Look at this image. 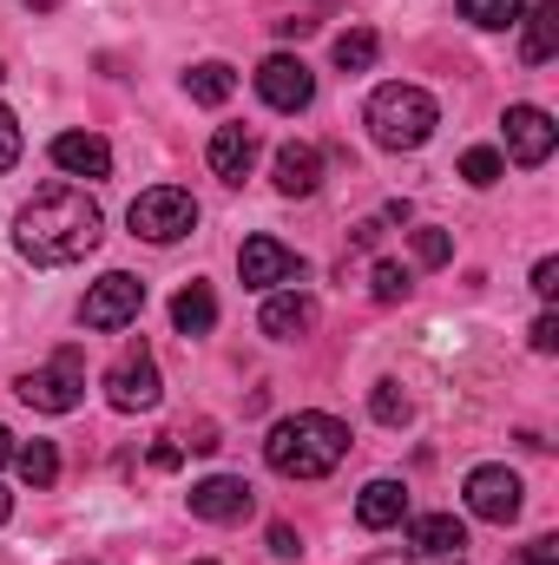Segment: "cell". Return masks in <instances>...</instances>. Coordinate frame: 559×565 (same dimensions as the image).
<instances>
[{"instance_id":"obj_1","label":"cell","mask_w":559,"mask_h":565,"mask_svg":"<svg viewBox=\"0 0 559 565\" xmlns=\"http://www.w3.org/2000/svg\"><path fill=\"white\" fill-rule=\"evenodd\" d=\"M106 237V217L99 204L80 191V184H46L33 204H20L13 217V250L40 270H60V264H80L93 244Z\"/></svg>"},{"instance_id":"obj_2","label":"cell","mask_w":559,"mask_h":565,"mask_svg":"<svg viewBox=\"0 0 559 565\" xmlns=\"http://www.w3.org/2000/svg\"><path fill=\"white\" fill-rule=\"evenodd\" d=\"M342 454H349V427L336 422V415H316V408L277 422L271 440H264V460L283 480H323V473L342 467Z\"/></svg>"},{"instance_id":"obj_3","label":"cell","mask_w":559,"mask_h":565,"mask_svg":"<svg viewBox=\"0 0 559 565\" xmlns=\"http://www.w3.org/2000/svg\"><path fill=\"white\" fill-rule=\"evenodd\" d=\"M369 139L382 145V151H421V145L434 139V126H441V106L421 93V86H376L369 93Z\"/></svg>"},{"instance_id":"obj_4","label":"cell","mask_w":559,"mask_h":565,"mask_svg":"<svg viewBox=\"0 0 559 565\" xmlns=\"http://www.w3.org/2000/svg\"><path fill=\"white\" fill-rule=\"evenodd\" d=\"M13 395L33 408V415H73L86 402V355L80 349H60L46 369H27L13 382Z\"/></svg>"},{"instance_id":"obj_5","label":"cell","mask_w":559,"mask_h":565,"mask_svg":"<svg viewBox=\"0 0 559 565\" xmlns=\"http://www.w3.org/2000/svg\"><path fill=\"white\" fill-rule=\"evenodd\" d=\"M126 224H133V237H145V244H178V237L198 231V198L178 191V184H151V191L133 198Z\"/></svg>"},{"instance_id":"obj_6","label":"cell","mask_w":559,"mask_h":565,"mask_svg":"<svg viewBox=\"0 0 559 565\" xmlns=\"http://www.w3.org/2000/svg\"><path fill=\"white\" fill-rule=\"evenodd\" d=\"M106 402H113L119 415H151V408L165 402V382H158V362H151L145 342H133V349L106 369Z\"/></svg>"},{"instance_id":"obj_7","label":"cell","mask_w":559,"mask_h":565,"mask_svg":"<svg viewBox=\"0 0 559 565\" xmlns=\"http://www.w3.org/2000/svg\"><path fill=\"white\" fill-rule=\"evenodd\" d=\"M139 309H145V282L126 277V270H106V277L86 289V302H80V322H86V329H99V335H113V329L139 322Z\"/></svg>"},{"instance_id":"obj_8","label":"cell","mask_w":559,"mask_h":565,"mask_svg":"<svg viewBox=\"0 0 559 565\" xmlns=\"http://www.w3.org/2000/svg\"><path fill=\"white\" fill-rule=\"evenodd\" d=\"M461 493H467V513H474V520H487V526H514V520H520V507H527V487H520V473H514V467H474Z\"/></svg>"},{"instance_id":"obj_9","label":"cell","mask_w":559,"mask_h":565,"mask_svg":"<svg viewBox=\"0 0 559 565\" xmlns=\"http://www.w3.org/2000/svg\"><path fill=\"white\" fill-rule=\"evenodd\" d=\"M257 99H264L271 113H303V106L316 99V73H309L296 53H271V60L257 66Z\"/></svg>"},{"instance_id":"obj_10","label":"cell","mask_w":559,"mask_h":565,"mask_svg":"<svg viewBox=\"0 0 559 565\" xmlns=\"http://www.w3.org/2000/svg\"><path fill=\"white\" fill-rule=\"evenodd\" d=\"M500 126H507V158H514V164H547V158H553L559 126H553L547 106H507Z\"/></svg>"},{"instance_id":"obj_11","label":"cell","mask_w":559,"mask_h":565,"mask_svg":"<svg viewBox=\"0 0 559 565\" xmlns=\"http://www.w3.org/2000/svg\"><path fill=\"white\" fill-rule=\"evenodd\" d=\"M251 507H257V493L238 473H211V480L191 487V513L211 520V526H238V520H251Z\"/></svg>"},{"instance_id":"obj_12","label":"cell","mask_w":559,"mask_h":565,"mask_svg":"<svg viewBox=\"0 0 559 565\" xmlns=\"http://www.w3.org/2000/svg\"><path fill=\"white\" fill-rule=\"evenodd\" d=\"M238 277L244 289H277V282H296L303 277V257L277 244V237H244V250H238Z\"/></svg>"},{"instance_id":"obj_13","label":"cell","mask_w":559,"mask_h":565,"mask_svg":"<svg viewBox=\"0 0 559 565\" xmlns=\"http://www.w3.org/2000/svg\"><path fill=\"white\" fill-rule=\"evenodd\" d=\"M53 151V164L66 171V178H113V145L99 139V132H60V139L46 145Z\"/></svg>"},{"instance_id":"obj_14","label":"cell","mask_w":559,"mask_h":565,"mask_svg":"<svg viewBox=\"0 0 559 565\" xmlns=\"http://www.w3.org/2000/svg\"><path fill=\"white\" fill-rule=\"evenodd\" d=\"M204 158H211V171H218L224 184H244L251 164H257V139H251V126H218L211 145H204Z\"/></svg>"},{"instance_id":"obj_15","label":"cell","mask_w":559,"mask_h":565,"mask_svg":"<svg viewBox=\"0 0 559 565\" xmlns=\"http://www.w3.org/2000/svg\"><path fill=\"white\" fill-rule=\"evenodd\" d=\"M257 329H264L271 342H296V335H309V329H316V302H309L303 289H277V296L264 302Z\"/></svg>"},{"instance_id":"obj_16","label":"cell","mask_w":559,"mask_h":565,"mask_svg":"<svg viewBox=\"0 0 559 565\" xmlns=\"http://www.w3.org/2000/svg\"><path fill=\"white\" fill-rule=\"evenodd\" d=\"M409 546L421 559H461L467 553V526L454 513H421V520H409Z\"/></svg>"},{"instance_id":"obj_17","label":"cell","mask_w":559,"mask_h":565,"mask_svg":"<svg viewBox=\"0 0 559 565\" xmlns=\"http://www.w3.org/2000/svg\"><path fill=\"white\" fill-rule=\"evenodd\" d=\"M356 520H362L369 533L402 526V520H409V487H402V480H369L362 500H356Z\"/></svg>"},{"instance_id":"obj_18","label":"cell","mask_w":559,"mask_h":565,"mask_svg":"<svg viewBox=\"0 0 559 565\" xmlns=\"http://www.w3.org/2000/svg\"><path fill=\"white\" fill-rule=\"evenodd\" d=\"M271 178H277L283 198H309V191L323 184V151H316V145H283L277 164H271Z\"/></svg>"},{"instance_id":"obj_19","label":"cell","mask_w":559,"mask_h":565,"mask_svg":"<svg viewBox=\"0 0 559 565\" xmlns=\"http://www.w3.org/2000/svg\"><path fill=\"white\" fill-rule=\"evenodd\" d=\"M520 26H527V33H520V60H527V66H547L559 53V0H534V7L520 13Z\"/></svg>"},{"instance_id":"obj_20","label":"cell","mask_w":559,"mask_h":565,"mask_svg":"<svg viewBox=\"0 0 559 565\" xmlns=\"http://www.w3.org/2000/svg\"><path fill=\"white\" fill-rule=\"evenodd\" d=\"M211 322H218L211 282H184V289L171 296V329H178V335H211Z\"/></svg>"},{"instance_id":"obj_21","label":"cell","mask_w":559,"mask_h":565,"mask_svg":"<svg viewBox=\"0 0 559 565\" xmlns=\"http://www.w3.org/2000/svg\"><path fill=\"white\" fill-rule=\"evenodd\" d=\"M231 93H238V73H231L224 60H204V66L184 73V99H191V106H224Z\"/></svg>"},{"instance_id":"obj_22","label":"cell","mask_w":559,"mask_h":565,"mask_svg":"<svg viewBox=\"0 0 559 565\" xmlns=\"http://www.w3.org/2000/svg\"><path fill=\"white\" fill-rule=\"evenodd\" d=\"M13 467H20L27 487H53V480H60V447H53V440H20V447H13Z\"/></svg>"},{"instance_id":"obj_23","label":"cell","mask_w":559,"mask_h":565,"mask_svg":"<svg viewBox=\"0 0 559 565\" xmlns=\"http://www.w3.org/2000/svg\"><path fill=\"white\" fill-rule=\"evenodd\" d=\"M329 53H336V66H342V73H369V66H376V53H382V40H376L369 26H349V33H336V46H329Z\"/></svg>"},{"instance_id":"obj_24","label":"cell","mask_w":559,"mask_h":565,"mask_svg":"<svg viewBox=\"0 0 559 565\" xmlns=\"http://www.w3.org/2000/svg\"><path fill=\"white\" fill-rule=\"evenodd\" d=\"M527 0H461V20L481 26V33H500V26H520Z\"/></svg>"},{"instance_id":"obj_25","label":"cell","mask_w":559,"mask_h":565,"mask_svg":"<svg viewBox=\"0 0 559 565\" xmlns=\"http://www.w3.org/2000/svg\"><path fill=\"white\" fill-rule=\"evenodd\" d=\"M461 178H467L474 191H487V184L507 178V158H500L494 145H474V151H461Z\"/></svg>"},{"instance_id":"obj_26","label":"cell","mask_w":559,"mask_h":565,"mask_svg":"<svg viewBox=\"0 0 559 565\" xmlns=\"http://www.w3.org/2000/svg\"><path fill=\"white\" fill-rule=\"evenodd\" d=\"M369 415H376L382 427H402L409 415H415V408H409V395H402V382H376V388H369Z\"/></svg>"},{"instance_id":"obj_27","label":"cell","mask_w":559,"mask_h":565,"mask_svg":"<svg viewBox=\"0 0 559 565\" xmlns=\"http://www.w3.org/2000/svg\"><path fill=\"white\" fill-rule=\"evenodd\" d=\"M369 289H376V302H402V296L415 289V277H409L402 264H389V257H382V264H376V277H369Z\"/></svg>"},{"instance_id":"obj_28","label":"cell","mask_w":559,"mask_h":565,"mask_svg":"<svg viewBox=\"0 0 559 565\" xmlns=\"http://www.w3.org/2000/svg\"><path fill=\"white\" fill-rule=\"evenodd\" d=\"M447 257H454V237H447V231H434V224L415 231V264H421V270H441Z\"/></svg>"},{"instance_id":"obj_29","label":"cell","mask_w":559,"mask_h":565,"mask_svg":"<svg viewBox=\"0 0 559 565\" xmlns=\"http://www.w3.org/2000/svg\"><path fill=\"white\" fill-rule=\"evenodd\" d=\"M20 164V119L0 106V171H13Z\"/></svg>"},{"instance_id":"obj_30","label":"cell","mask_w":559,"mask_h":565,"mask_svg":"<svg viewBox=\"0 0 559 565\" xmlns=\"http://www.w3.org/2000/svg\"><path fill=\"white\" fill-rule=\"evenodd\" d=\"M527 342H534V355H553V349H559V316H553V309L527 329Z\"/></svg>"},{"instance_id":"obj_31","label":"cell","mask_w":559,"mask_h":565,"mask_svg":"<svg viewBox=\"0 0 559 565\" xmlns=\"http://www.w3.org/2000/svg\"><path fill=\"white\" fill-rule=\"evenodd\" d=\"M534 296H540V302L559 296V257H540V264H534Z\"/></svg>"},{"instance_id":"obj_32","label":"cell","mask_w":559,"mask_h":565,"mask_svg":"<svg viewBox=\"0 0 559 565\" xmlns=\"http://www.w3.org/2000/svg\"><path fill=\"white\" fill-rule=\"evenodd\" d=\"M520 565H559V540H553V533L527 540V546H520Z\"/></svg>"},{"instance_id":"obj_33","label":"cell","mask_w":559,"mask_h":565,"mask_svg":"<svg viewBox=\"0 0 559 565\" xmlns=\"http://www.w3.org/2000/svg\"><path fill=\"white\" fill-rule=\"evenodd\" d=\"M264 540H271V553H277V559H296V553H303L296 526H283V520H271V533H264Z\"/></svg>"},{"instance_id":"obj_34","label":"cell","mask_w":559,"mask_h":565,"mask_svg":"<svg viewBox=\"0 0 559 565\" xmlns=\"http://www.w3.org/2000/svg\"><path fill=\"white\" fill-rule=\"evenodd\" d=\"M178 460H184V447H178V440H158V447H151V467H165V473H171Z\"/></svg>"},{"instance_id":"obj_35","label":"cell","mask_w":559,"mask_h":565,"mask_svg":"<svg viewBox=\"0 0 559 565\" xmlns=\"http://www.w3.org/2000/svg\"><path fill=\"white\" fill-rule=\"evenodd\" d=\"M184 440H191V454H211V447H218V427H211V422H198L191 434H184Z\"/></svg>"},{"instance_id":"obj_36","label":"cell","mask_w":559,"mask_h":565,"mask_svg":"<svg viewBox=\"0 0 559 565\" xmlns=\"http://www.w3.org/2000/svg\"><path fill=\"white\" fill-rule=\"evenodd\" d=\"M376 237H382V217H362V224H356V244H362V250H369V244H376Z\"/></svg>"},{"instance_id":"obj_37","label":"cell","mask_w":559,"mask_h":565,"mask_svg":"<svg viewBox=\"0 0 559 565\" xmlns=\"http://www.w3.org/2000/svg\"><path fill=\"white\" fill-rule=\"evenodd\" d=\"M369 565H415V553H376Z\"/></svg>"},{"instance_id":"obj_38","label":"cell","mask_w":559,"mask_h":565,"mask_svg":"<svg viewBox=\"0 0 559 565\" xmlns=\"http://www.w3.org/2000/svg\"><path fill=\"white\" fill-rule=\"evenodd\" d=\"M7 460H13V434L0 427V467H7Z\"/></svg>"},{"instance_id":"obj_39","label":"cell","mask_w":559,"mask_h":565,"mask_svg":"<svg viewBox=\"0 0 559 565\" xmlns=\"http://www.w3.org/2000/svg\"><path fill=\"white\" fill-rule=\"evenodd\" d=\"M7 520H13V493L0 487V526H7Z\"/></svg>"},{"instance_id":"obj_40","label":"cell","mask_w":559,"mask_h":565,"mask_svg":"<svg viewBox=\"0 0 559 565\" xmlns=\"http://www.w3.org/2000/svg\"><path fill=\"white\" fill-rule=\"evenodd\" d=\"M66 565H93V559H66Z\"/></svg>"},{"instance_id":"obj_41","label":"cell","mask_w":559,"mask_h":565,"mask_svg":"<svg viewBox=\"0 0 559 565\" xmlns=\"http://www.w3.org/2000/svg\"><path fill=\"white\" fill-rule=\"evenodd\" d=\"M198 565H211V559H198Z\"/></svg>"},{"instance_id":"obj_42","label":"cell","mask_w":559,"mask_h":565,"mask_svg":"<svg viewBox=\"0 0 559 565\" xmlns=\"http://www.w3.org/2000/svg\"><path fill=\"white\" fill-rule=\"evenodd\" d=\"M0 79H7V73H0Z\"/></svg>"}]
</instances>
